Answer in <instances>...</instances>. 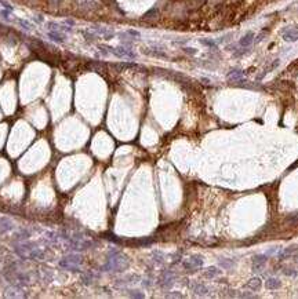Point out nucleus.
I'll return each mask as SVG.
<instances>
[{
  "instance_id": "nucleus-4",
  "label": "nucleus",
  "mask_w": 298,
  "mask_h": 299,
  "mask_svg": "<svg viewBox=\"0 0 298 299\" xmlns=\"http://www.w3.org/2000/svg\"><path fill=\"white\" fill-rule=\"evenodd\" d=\"M280 285H282L280 280H277V278H275V277H271V278L266 280V288L268 289H277Z\"/></svg>"
},
{
  "instance_id": "nucleus-13",
  "label": "nucleus",
  "mask_w": 298,
  "mask_h": 299,
  "mask_svg": "<svg viewBox=\"0 0 298 299\" xmlns=\"http://www.w3.org/2000/svg\"><path fill=\"white\" fill-rule=\"evenodd\" d=\"M129 35H131V36H135V37H140V33L137 32V30H129Z\"/></svg>"
},
{
  "instance_id": "nucleus-11",
  "label": "nucleus",
  "mask_w": 298,
  "mask_h": 299,
  "mask_svg": "<svg viewBox=\"0 0 298 299\" xmlns=\"http://www.w3.org/2000/svg\"><path fill=\"white\" fill-rule=\"evenodd\" d=\"M297 247H290V248H287V250H286V251L284 252H283V256H287V255H291V254H293V252H296L297 251Z\"/></svg>"
},
{
  "instance_id": "nucleus-10",
  "label": "nucleus",
  "mask_w": 298,
  "mask_h": 299,
  "mask_svg": "<svg viewBox=\"0 0 298 299\" xmlns=\"http://www.w3.org/2000/svg\"><path fill=\"white\" fill-rule=\"evenodd\" d=\"M240 77H242V72H239V70H235V72L229 73V79L236 80V79H240Z\"/></svg>"
},
{
  "instance_id": "nucleus-14",
  "label": "nucleus",
  "mask_w": 298,
  "mask_h": 299,
  "mask_svg": "<svg viewBox=\"0 0 298 299\" xmlns=\"http://www.w3.org/2000/svg\"><path fill=\"white\" fill-rule=\"evenodd\" d=\"M184 50H185L186 53H191V54H195V53H196V51H195L193 48H184Z\"/></svg>"
},
{
  "instance_id": "nucleus-6",
  "label": "nucleus",
  "mask_w": 298,
  "mask_h": 299,
  "mask_svg": "<svg viewBox=\"0 0 298 299\" xmlns=\"http://www.w3.org/2000/svg\"><path fill=\"white\" fill-rule=\"evenodd\" d=\"M235 265V262L232 261V259H229V261H226V259H224V261H221V266L225 267V269H231L232 266Z\"/></svg>"
},
{
  "instance_id": "nucleus-1",
  "label": "nucleus",
  "mask_w": 298,
  "mask_h": 299,
  "mask_svg": "<svg viewBox=\"0 0 298 299\" xmlns=\"http://www.w3.org/2000/svg\"><path fill=\"white\" fill-rule=\"evenodd\" d=\"M110 53H113L116 57H126V58H135V54L133 51H130L129 48H124V47H117V48H108Z\"/></svg>"
},
{
  "instance_id": "nucleus-3",
  "label": "nucleus",
  "mask_w": 298,
  "mask_h": 299,
  "mask_svg": "<svg viewBox=\"0 0 298 299\" xmlns=\"http://www.w3.org/2000/svg\"><path fill=\"white\" fill-rule=\"evenodd\" d=\"M246 287L250 289H252V291H257V289L261 288V278L260 277H254L251 278V280L248 281L247 284H246Z\"/></svg>"
},
{
  "instance_id": "nucleus-5",
  "label": "nucleus",
  "mask_w": 298,
  "mask_h": 299,
  "mask_svg": "<svg viewBox=\"0 0 298 299\" xmlns=\"http://www.w3.org/2000/svg\"><path fill=\"white\" fill-rule=\"evenodd\" d=\"M252 39H254V35H252L251 32H248L247 35L242 37V40H240V45H242V47H247V45H250L252 43Z\"/></svg>"
},
{
  "instance_id": "nucleus-7",
  "label": "nucleus",
  "mask_w": 298,
  "mask_h": 299,
  "mask_svg": "<svg viewBox=\"0 0 298 299\" xmlns=\"http://www.w3.org/2000/svg\"><path fill=\"white\" fill-rule=\"evenodd\" d=\"M284 39H286V40H297V39H298V32H293V30H291L290 33L284 35Z\"/></svg>"
},
{
  "instance_id": "nucleus-8",
  "label": "nucleus",
  "mask_w": 298,
  "mask_h": 299,
  "mask_svg": "<svg viewBox=\"0 0 298 299\" xmlns=\"http://www.w3.org/2000/svg\"><path fill=\"white\" fill-rule=\"evenodd\" d=\"M209 272H207V276L209 277H214V276H218L220 274V270H217L215 267H210V269H207Z\"/></svg>"
},
{
  "instance_id": "nucleus-2",
  "label": "nucleus",
  "mask_w": 298,
  "mask_h": 299,
  "mask_svg": "<svg viewBox=\"0 0 298 299\" xmlns=\"http://www.w3.org/2000/svg\"><path fill=\"white\" fill-rule=\"evenodd\" d=\"M252 262H254V266H252V269H254V270H260L261 267L265 265L266 256L265 255H255L254 259H252Z\"/></svg>"
},
{
  "instance_id": "nucleus-12",
  "label": "nucleus",
  "mask_w": 298,
  "mask_h": 299,
  "mask_svg": "<svg viewBox=\"0 0 298 299\" xmlns=\"http://www.w3.org/2000/svg\"><path fill=\"white\" fill-rule=\"evenodd\" d=\"M200 43H201V44H206L207 47H215V43L213 40H204V39H203V40H200Z\"/></svg>"
},
{
  "instance_id": "nucleus-9",
  "label": "nucleus",
  "mask_w": 298,
  "mask_h": 299,
  "mask_svg": "<svg viewBox=\"0 0 298 299\" xmlns=\"http://www.w3.org/2000/svg\"><path fill=\"white\" fill-rule=\"evenodd\" d=\"M49 36L53 40H55V41H64V37H61V36H58V33H55V32H50L49 33Z\"/></svg>"
}]
</instances>
